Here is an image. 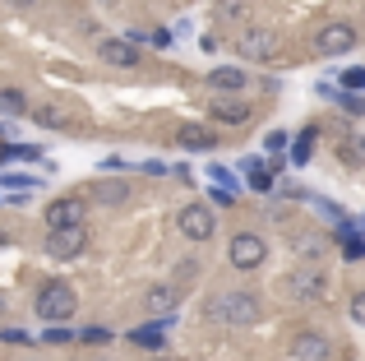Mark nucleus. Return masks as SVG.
Listing matches in <instances>:
<instances>
[{
	"mask_svg": "<svg viewBox=\"0 0 365 361\" xmlns=\"http://www.w3.org/2000/svg\"><path fill=\"white\" fill-rule=\"evenodd\" d=\"M208 320L232 325V329H245V325L259 320V297H255V292H222V297L208 301Z\"/></svg>",
	"mask_w": 365,
	"mask_h": 361,
	"instance_id": "f257e3e1",
	"label": "nucleus"
},
{
	"mask_svg": "<svg viewBox=\"0 0 365 361\" xmlns=\"http://www.w3.org/2000/svg\"><path fill=\"white\" fill-rule=\"evenodd\" d=\"M37 315L46 320V325H61V320L74 315V288H65V283H46L42 292H37Z\"/></svg>",
	"mask_w": 365,
	"mask_h": 361,
	"instance_id": "f03ea898",
	"label": "nucleus"
},
{
	"mask_svg": "<svg viewBox=\"0 0 365 361\" xmlns=\"http://www.w3.org/2000/svg\"><path fill=\"white\" fill-rule=\"evenodd\" d=\"M227 260H232V269H241V273L259 269V264L268 260L264 236H259V232H236V236H232V245H227Z\"/></svg>",
	"mask_w": 365,
	"mask_h": 361,
	"instance_id": "7ed1b4c3",
	"label": "nucleus"
},
{
	"mask_svg": "<svg viewBox=\"0 0 365 361\" xmlns=\"http://www.w3.org/2000/svg\"><path fill=\"white\" fill-rule=\"evenodd\" d=\"M287 292H292L296 301H319L324 292H329V273H324L319 264H301V269L287 273Z\"/></svg>",
	"mask_w": 365,
	"mask_h": 361,
	"instance_id": "20e7f679",
	"label": "nucleus"
},
{
	"mask_svg": "<svg viewBox=\"0 0 365 361\" xmlns=\"http://www.w3.org/2000/svg\"><path fill=\"white\" fill-rule=\"evenodd\" d=\"M176 232L185 236V241H208V236L217 232L213 208H208V204H185V208L176 213Z\"/></svg>",
	"mask_w": 365,
	"mask_h": 361,
	"instance_id": "39448f33",
	"label": "nucleus"
},
{
	"mask_svg": "<svg viewBox=\"0 0 365 361\" xmlns=\"http://www.w3.org/2000/svg\"><path fill=\"white\" fill-rule=\"evenodd\" d=\"M83 218H88V204L74 195L56 199V204H46V227L51 232H65V227H83Z\"/></svg>",
	"mask_w": 365,
	"mask_h": 361,
	"instance_id": "423d86ee",
	"label": "nucleus"
},
{
	"mask_svg": "<svg viewBox=\"0 0 365 361\" xmlns=\"http://www.w3.org/2000/svg\"><path fill=\"white\" fill-rule=\"evenodd\" d=\"M277 51H282L277 33H268V28H245V37H241V56L245 61H273Z\"/></svg>",
	"mask_w": 365,
	"mask_h": 361,
	"instance_id": "0eeeda50",
	"label": "nucleus"
},
{
	"mask_svg": "<svg viewBox=\"0 0 365 361\" xmlns=\"http://www.w3.org/2000/svg\"><path fill=\"white\" fill-rule=\"evenodd\" d=\"M88 245V232L83 227H65V232H46V255L51 260H74V255Z\"/></svg>",
	"mask_w": 365,
	"mask_h": 361,
	"instance_id": "6e6552de",
	"label": "nucleus"
},
{
	"mask_svg": "<svg viewBox=\"0 0 365 361\" xmlns=\"http://www.w3.org/2000/svg\"><path fill=\"white\" fill-rule=\"evenodd\" d=\"M351 46H356V28L351 24H324L319 28V51L324 56H342Z\"/></svg>",
	"mask_w": 365,
	"mask_h": 361,
	"instance_id": "1a4fd4ad",
	"label": "nucleus"
},
{
	"mask_svg": "<svg viewBox=\"0 0 365 361\" xmlns=\"http://www.w3.org/2000/svg\"><path fill=\"white\" fill-rule=\"evenodd\" d=\"M98 51H102V61L116 65V70H134V65H139V46L125 42V37H102Z\"/></svg>",
	"mask_w": 365,
	"mask_h": 361,
	"instance_id": "9d476101",
	"label": "nucleus"
},
{
	"mask_svg": "<svg viewBox=\"0 0 365 361\" xmlns=\"http://www.w3.org/2000/svg\"><path fill=\"white\" fill-rule=\"evenodd\" d=\"M329 357H333V347H329V338H324V334H296L292 361H329Z\"/></svg>",
	"mask_w": 365,
	"mask_h": 361,
	"instance_id": "9b49d317",
	"label": "nucleus"
},
{
	"mask_svg": "<svg viewBox=\"0 0 365 361\" xmlns=\"http://www.w3.org/2000/svg\"><path fill=\"white\" fill-rule=\"evenodd\" d=\"M176 144H180V148H195V153H204V148H213V130L199 126V121H185V126L176 130Z\"/></svg>",
	"mask_w": 365,
	"mask_h": 361,
	"instance_id": "f8f14e48",
	"label": "nucleus"
},
{
	"mask_svg": "<svg viewBox=\"0 0 365 361\" xmlns=\"http://www.w3.org/2000/svg\"><path fill=\"white\" fill-rule=\"evenodd\" d=\"M176 301H180V292H176V288H162V283L143 292V306H148L153 315H162V320H167L171 310H176Z\"/></svg>",
	"mask_w": 365,
	"mask_h": 361,
	"instance_id": "ddd939ff",
	"label": "nucleus"
},
{
	"mask_svg": "<svg viewBox=\"0 0 365 361\" xmlns=\"http://www.w3.org/2000/svg\"><path fill=\"white\" fill-rule=\"evenodd\" d=\"M208 116L222 121V126H245V121H250V107H245V102H236V98H217Z\"/></svg>",
	"mask_w": 365,
	"mask_h": 361,
	"instance_id": "4468645a",
	"label": "nucleus"
},
{
	"mask_svg": "<svg viewBox=\"0 0 365 361\" xmlns=\"http://www.w3.org/2000/svg\"><path fill=\"white\" fill-rule=\"evenodd\" d=\"M208 83H213L217 93H236V88H245V70H236V65H217L213 74H208Z\"/></svg>",
	"mask_w": 365,
	"mask_h": 361,
	"instance_id": "2eb2a0df",
	"label": "nucleus"
},
{
	"mask_svg": "<svg viewBox=\"0 0 365 361\" xmlns=\"http://www.w3.org/2000/svg\"><path fill=\"white\" fill-rule=\"evenodd\" d=\"M130 343L143 347V352H162V347H167V338H162V329H134Z\"/></svg>",
	"mask_w": 365,
	"mask_h": 361,
	"instance_id": "dca6fc26",
	"label": "nucleus"
},
{
	"mask_svg": "<svg viewBox=\"0 0 365 361\" xmlns=\"http://www.w3.org/2000/svg\"><path fill=\"white\" fill-rule=\"evenodd\" d=\"M338 153H342V163H347V167H361V163H365V139L347 135V139L338 144Z\"/></svg>",
	"mask_w": 365,
	"mask_h": 361,
	"instance_id": "f3484780",
	"label": "nucleus"
},
{
	"mask_svg": "<svg viewBox=\"0 0 365 361\" xmlns=\"http://www.w3.org/2000/svg\"><path fill=\"white\" fill-rule=\"evenodd\" d=\"M0 107L14 111V116H24V111H28V98H24L19 88H0Z\"/></svg>",
	"mask_w": 365,
	"mask_h": 361,
	"instance_id": "a211bd4d",
	"label": "nucleus"
},
{
	"mask_svg": "<svg viewBox=\"0 0 365 361\" xmlns=\"http://www.w3.org/2000/svg\"><path fill=\"white\" fill-rule=\"evenodd\" d=\"M33 116H37V126H46V130H65V121H70L65 111H56V107H37Z\"/></svg>",
	"mask_w": 365,
	"mask_h": 361,
	"instance_id": "6ab92c4d",
	"label": "nucleus"
},
{
	"mask_svg": "<svg viewBox=\"0 0 365 361\" xmlns=\"http://www.w3.org/2000/svg\"><path fill=\"white\" fill-rule=\"evenodd\" d=\"M245 176H250V185H255V190H268V185H273L268 167H245Z\"/></svg>",
	"mask_w": 365,
	"mask_h": 361,
	"instance_id": "aec40b11",
	"label": "nucleus"
},
{
	"mask_svg": "<svg viewBox=\"0 0 365 361\" xmlns=\"http://www.w3.org/2000/svg\"><path fill=\"white\" fill-rule=\"evenodd\" d=\"M310 148H314V130H305V135L296 139V163H310Z\"/></svg>",
	"mask_w": 365,
	"mask_h": 361,
	"instance_id": "412c9836",
	"label": "nucleus"
},
{
	"mask_svg": "<svg viewBox=\"0 0 365 361\" xmlns=\"http://www.w3.org/2000/svg\"><path fill=\"white\" fill-rule=\"evenodd\" d=\"M79 343H88V347H102V343H111V334H107V329H83V334H79Z\"/></svg>",
	"mask_w": 365,
	"mask_h": 361,
	"instance_id": "4be33fe9",
	"label": "nucleus"
},
{
	"mask_svg": "<svg viewBox=\"0 0 365 361\" xmlns=\"http://www.w3.org/2000/svg\"><path fill=\"white\" fill-rule=\"evenodd\" d=\"M342 83H347L351 93H365V70H347V74H342Z\"/></svg>",
	"mask_w": 365,
	"mask_h": 361,
	"instance_id": "5701e85b",
	"label": "nucleus"
},
{
	"mask_svg": "<svg viewBox=\"0 0 365 361\" xmlns=\"http://www.w3.org/2000/svg\"><path fill=\"white\" fill-rule=\"evenodd\" d=\"M351 320H356V325H365V292H356V297H351Z\"/></svg>",
	"mask_w": 365,
	"mask_h": 361,
	"instance_id": "b1692460",
	"label": "nucleus"
},
{
	"mask_svg": "<svg viewBox=\"0 0 365 361\" xmlns=\"http://www.w3.org/2000/svg\"><path fill=\"white\" fill-rule=\"evenodd\" d=\"M102 199H107V204H120V199H125V185H102Z\"/></svg>",
	"mask_w": 365,
	"mask_h": 361,
	"instance_id": "393cba45",
	"label": "nucleus"
},
{
	"mask_svg": "<svg viewBox=\"0 0 365 361\" xmlns=\"http://www.w3.org/2000/svg\"><path fill=\"white\" fill-rule=\"evenodd\" d=\"M46 343H74V334H70V329H51V334H46Z\"/></svg>",
	"mask_w": 365,
	"mask_h": 361,
	"instance_id": "a878e982",
	"label": "nucleus"
},
{
	"mask_svg": "<svg viewBox=\"0 0 365 361\" xmlns=\"http://www.w3.org/2000/svg\"><path fill=\"white\" fill-rule=\"evenodd\" d=\"M5 343H14V347H24V343H33L28 334H19V329H5Z\"/></svg>",
	"mask_w": 365,
	"mask_h": 361,
	"instance_id": "bb28decb",
	"label": "nucleus"
},
{
	"mask_svg": "<svg viewBox=\"0 0 365 361\" xmlns=\"http://www.w3.org/2000/svg\"><path fill=\"white\" fill-rule=\"evenodd\" d=\"M9 5H14V9H28V5H33V0H9Z\"/></svg>",
	"mask_w": 365,
	"mask_h": 361,
	"instance_id": "cd10ccee",
	"label": "nucleus"
}]
</instances>
